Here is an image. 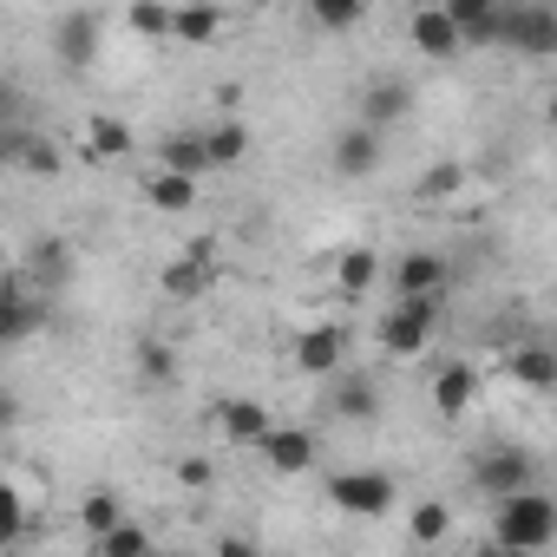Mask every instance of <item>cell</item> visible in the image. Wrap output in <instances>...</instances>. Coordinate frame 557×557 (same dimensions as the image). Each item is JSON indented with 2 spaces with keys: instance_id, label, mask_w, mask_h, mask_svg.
I'll return each instance as SVG.
<instances>
[{
  "instance_id": "cell-1",
  "label": "cell",
  "mask_w": 557,
  "mask_h": 557,
  "mask_svg": "<svg viewBox=\"0 0 557 557\" xmlns=\"http://www.w3.org/2000/svg\"><path fill=\"white\" fill-rule=\"evenodd\" d=\"M498 511H492V537L505 544V550H550L557 544V498L550 492H537V485H518V492H505V498H492Z\"/></svg>"
},
{
  "instance_id": "cell-2",
  "label": "cell",
  "mask_w": 557,
  "mask_h": 557,
  "mask_svg": "<svg viewBox=\"0 0 557 557\" xmlns=\"http://www.w3.org/2000/svg\"><path fill=\"white\" fill-rule=\"evenodd\" d=\"M433 322H440V296H394V309L381 315L374 342H381V355L413 361V355L433 342Z\"/></svg>"
},
{
  "instance_id": "cell-3",
  "label": "cell",
  "mask_w": 557,
  "mask_h": 557,
  "mask_svg": "<svg viewBox=\"0 0 557 557\" xmlns=\"http://www.w3.org/2000/svg\"><path fill=\"white\" fill-rule=\"evenodd\" d=\"M505 47L524 60H550L557 53V8L550 0H505Z\"/></svg>"
},
{
  "instance_id": "cell-4",
  "label": "cell",
  "mask_w": 557,
  "mask_h": 557,
  "mask_svg": "<svg viewBox=\"0 0 557 557\" xmlns=\"http://www.w3.org/2000/svg\"><path fill=\"white\" fill-rule=\"evenodd\" d=\"M73 269H79V249L66 236H34L21 249V275H27V289L34 296H60L73 283Z\"/></svg>"
},
{
  "instance_id": "cell-5",
  "label": "cell",
  "mask_w": 557,
  "mask_h": 557,
  "mask_svg": "<svg viewBox=\"0 0 557 557\" xmlns=\"http://www.w3.org/2000/svg\"><path fill=\"white\" fill-rule=\"evenodd\" d=\"M329 498L342 505V511H355V518H381L394 498H400V485H394V472H374V466H355V472H335V485H329Z\"/></svg>"
},
{
  "instance_id": "cell-6",
  "label": "cell",
  "mask_w": 557,
  "mask_h": 557,
  "mask_svg": "<svg viewBox=\"0 0 557 557\" xmlns=\"http://www.w3.org/2000/svg\"><path fill=\"white\" fill-rule=\"evenodd\" d=\"M99 47H106V14H99V8H73V14H60V27H53V53H60V66L86 73V66L99 60Z\"/></svg>"
},
{
  "instance_id": "cell-7",
  "label": "cell",
  "mask_w": 557,
  "mask_h": 557,
  "mask_svg": "<svg viewBox=\"0 0 557 557\" xmlns=\"http://www.w3.org/2000/svg\"><path fill=\"white\" fill-rule=\"evenodd\" d=\"M531 479H537V459H531L524 446H492V453L472 459V485H479L485 498H505V492H518V485H531Z\"/></svg>"
},
{
  "instance_id": "cell-8",
  "label": "cell",
  "mask_w": 557,
  "mask_h": 557,
  "mask_svg": "<svg viewBox=\"0 0 557 557\" xmlns=\"http://www.w3.org/2000/svg\"><path fill=\"white\" fill-rule=\"evenodd\" d=\"M40 322H47V302L21 275H8V283H0V348H21L27 335H40Z\"/></svg>"
},
{
  "instance_id": "cell-9",
  "label": "cell",
  "mask_w": 557,
  "mask_h": 557,
  "mask_svg": "<svg viewBox=\"0 0 557 557\" xmlns=\"http://www.w3.org/2000/svg\"><path fill=\"white\" fill-rule=\"evenodd\" d=\"M296 368L315 374V381H329L335 368H348V329H335V322L302 329V335H296Z\"/></svg>"
},
{
  "instance_id": "cell-10",
  "label": "cell",
  "mask_w": 557,
  "mask_h": 557,
  "mask_svg": "<svg viewBox=\"0 0 557 557\" xmlns=\"http://www.w3.org/2000/svg\"><path fill=\"white\" fill-rule=\"evenodd\" d=\"M453 289V262L433 249H407L394 262V296H446Z\"/></svg>"
},
{
  "instance_id": "cell-11",
  "label": "cell",
  "mask_w": 557,
  "mask_h": 557,
  "mask_svg": "<svg viewBox=\"0 0 557 557\" xmlns=\"http://www.w3.org/2000/svg\"><path fill=\"white\" fill-rule=\"evenodd\" d=\"M256 453H262L269 472L289 479V472H309V466H315V433H309V426H269V433L256 440Z\"/></svg>"
},
{
  "instance_id": "cell-12",
  "label": "cell",
  "mask_w": 557,
  "mask_h": 557,
  "mask_svg": "<svg viewBox=\"0 0 557 557\" xmlns=\"http://www.w3.org/2000/svg\"><path fill=\"white\" fill-rule=\"evenodd\" d=\"M329 164H335V177H374V171H381V132H374V125H348V132L335 138Z\"/></svg>"
},
{
  "instance_id": "cell-13",
  "label": "cell",
  "mask_w": 557,
  "mask_h": 557,
  "mask_svg": "<svg viewBox=\"0 0 557 557\" xmlns=\"http://www.w3.org/2000/svg\"><path fill=\"white\" fill-rule=\"evenodd\" d=\"M407 112H413V86H407V79H374V86L361 92V125H374V132L400 125Z\"/></svg>"
},
{
  "instance_id": "cell-14",
  "label": "cell",
  "mask_w": 557,
  "mask_h": 557,
  "mask_svg": "<svg viewBox=\"0 0 557 557\" xmlns=\"http://www.w3.org/2000/svg\"><path fill=\"white\" fill-rule=\"evenodd\" d=\"M472 400H479V374H472L466 361H446V368L433 374V413H440V420H459Z\"/></svg>"
},
{
  "instance_id": "cell-15",
  "label": "cell",
  "mask_w": 557,
  "mask_h": 557,
  "mask_svg": "<svg viewBox=\"0 0 557 557\" xmlns=\"http://www.w3.org/2000/svg\"><path fill=\"white\" fill-rule=\"evenodd\" d=\"M216 433H223L230 446L256 453V440L269 433V407H262V400H223V407H216Z\"/></svg>"
},
{
  "instance_id": "cell-16",
  "label": "cell",
  "mask_w": 557,
  "mask_h": 557,
  "mask_svg": "<svg viewBox=\"0 0 557 557\" xmlns=\"http://www.w3.org/2000/svg\"><path fill=\"white\" fill-rule=\"evenodd\" d=\"M171 40H184V47L223 40V8L216 0H184V8H171Z\"/></svg>"
},
{
  "instance_id": "cell-17",
  "label": "cell",
  "mask_w": 557,
  "mask_h": 557,
  "mask_svg": "<svg viewBox=\"0 0 557 557\" xmlns=\"http://www.w3.org/2000/svg\"><path fill=\"white\" fill-rule=\"evenodd\" d=\"M197 197H203V190H197V177H184V171H164V164H158V171L145 177V203L164 210V216H190Z\"/></svg>"
},
{
  "instance_id": "cell-18",
  "label": "cell",
  "mask_w": 557,
  "mask_h": 557,
  "mask_svg": "<svg viewBox=\"0 0 557 557\" xmlns=\"http://www.w3.org/2000/svg\"><path fill=\"white\" fill-rule=\"evenodd\" d=\"M329 381H335L329 407H335L342 420H355V426H361V420H374V413H381V394H374V381H368V374H342V368H335Z\"/></svg>"
},
{
  "instance_id": "cell-19",
  "label": "cell",
  "mask_w": 557,
  "mask_h": 557,
  "mask_svg": "<svg viewBox=\"0 0 557 557\" xmlns=\"http://www.w3.org/2000/svg\"><path fill=\"white\" fill-rule=\"evenodd\" d=\"M158 289H164L171 302H190V296H203V289H210V256L184 249L177 262H164V275H158Z\"/></svg>"
},
{
  "instance_id": "cell-20",
  "label": "cell",
  "mask_w": 557,
  "mask_h": 557,
  "mask_svg": "<svg viewBox=\"0 0 557 557\" xmlns=\"http://www.w3.org/2000/svg\"><path fill=\"white\" fill-rule=\"evenodd\" d=\"M407 34H413V47H420L426 60H453V53H466V47H459V27H453L440 8H420Z\"/></svg>"
},
{
  "instance_id": "cell-21",
  "label": "cell",
  "mask_w": 557,
  "mask_h": 557,
  "mask_svg": "<svg viewBox=\"0 0 557 557\" xmlns=\"http://www.w3.org/2000/svg\"><path fill=\"white\" fill-rule=\"evenodd\" d=\"M374 283H381V256H374L368 243H348L342 262H335V289H342V296H368Z\"/></svg>"
},
{
  "instance_id": "cell-22",
  "label": "cell",
  "mask_w": 557,
  "mask_h": 557,
  "mask_svg": "<svg viewBox=\"0 0 557 557\" xmlns=\"http://www.w3.org/2000/svg\"><path fill=\"white\" fill-rule=\"evenodd\" d=\"M86 151L92 158H132L138 151V132L125 119H112V112H92L86 119Z\"/></svg>"
},
{
  "instance_id": "cell-23",
  "label": "cell",
  "mask_w": 557,
  "mask_h": 557,
  "mask_svg": "<svg viewBox=\"0 0 557 557\" xmlns=\"http://www.w3.org/2000/svg\"><path fill=\"white\" fill-rule=\"evenodd\" d=\"M158 164H164V171H184V177H203V171H210V151H203L197 132H164V138H158Z\"/></svg>"
},
{
  "instance_id": "cell-24",
  "label": "cell",
  "mask_w": 557,
  "mask_h": 557,
  "mask_svg": "<svg viewBox=\"0 0 557 557\" xmlns=\"http://www.w3.org/2000/svg\"><path fill=\"white\" fill-rule=\"evenodd\" d=\"M511 381H518V387H531V394H550V387H557V355H550V348H537V342L511 348Z\"/></svg>"
},
{
  "instance_id": "cell-25",
  "label": "cell",
  "mask_w": 557,
  "mask_h": 557,
  "mask_svg": "<svg viewBox=\"0 0 557 557\" xmlns=\"http://www.w3.org/2000/svg\"><path fill=\"white\" fill-rule=\"evenodd\" d=\"M197 138H203L210 164H243V158H249V125H243V119H223V125H210V132H197Z\"/></svg>"
},
{
  "instance_id": "cell-26",
  "label": "cell",
  "mask_w": 557,
  "mask_h": 557,
  "mask_svg": "<svg viewBox=\"0 0 557 557\" xmlns=\"http://www.w3.org/2000/svg\"><path fill=\"white\" fill-rule=\"evenodd\" d=\"M92 550H99V557H145V550H151V531L132 524V518H112V524L92 537Z\"/></svg>"
},
{
  "instance_id": "cell-27",
  "label": "cell",
  "mask_w": 557,
  "mask_h": 557,
  "mask_svg": "<svg viewBox=\"0 0 557 557\" xmlns=\"http://www.w3.org/2000/svg\"><path fill=\"white\" fill-rule=\"evenodd\" d=\"M14 164L21 171H34V177H60V145L47 138V132H21V145H14Z\"/></svg>"
},
{
  "instance_id": "cell-28",
  "label": "cell",
  "mask_w": 557,
  "mask_h": 557,
  "mask_svg": "<svg viewBox=\"0 0 557 557\" xmlns=\"http://www.w3.org/2000/svg\"><path fill=\"white\" fill-rule=\"evenodd\" d=\"M459 190H466V164L440 158L433 171H420V184H413V203H446V197H459Z\"/></svg>"
},
{
  "instance_id": "cell-29",
  "label": "cell",
  "mask_w": 557,
  "mask_h": 557,
  "mask_svg": "<svg viewBox=\"0 0 557 557\" xmlns=\"http://www.w3.org/2000/svg\"><path fill=\"white\" fill-rule=\"evenodd\" d=\"M407 537H413V544H440V537H453V505H440V498L413 505V518H407Z\"/></svg>"
},
{
  "instance_id": "cell-30",
  "label": "cell",
  "mask_w": 557,
  "mask_h": 557,
  "mask_svg": "<svg viewBox=\"0 0 557 557\" xmlns=\"http://www.w3.org/2000/svg\"><path fill=\"white\" fill-rule=\"evenodd\" d=\"M138 381H145V387H171V381H177L171 342H138Z\"/></svg>"
},
{
  "instance_id": "cell-31",
  "label": "cell",
  "mask_w": 557,
  "mask_h": 557,
  "mask_svg": "<svg viewBox=\"0 0 557 557\" xmlns=\"http://www.w3.org/2000/svg\"><path fill=\"white\" fill-rule=\"evenodd\" d=\"M125 21H132L138 40H171V8H164V0H132Z\"/></svg>"
},
{
  "instance_id": "cell-32",
  "label": "cell",
  "mask_w": 557,
  "mask_h": 557,
  "mask_svg": "<svg viewBox=\"0 0 557 557\" xmlns=\"http://www.w3.org/2000/svg\"><path fill=\"white\" fill-rule=\"evenodd\" d=\"M21 537H27V498H21L8 479H0V550L21 544Z\"/></svg>"
},
{
  "instance_id": "cell-33",
  "label": "cell",
  "mask_w": 557,
  "mask_h": 557,
  "mask_svg": "<svg viewBox=\"0 0 557 557\" xmlns=\"http://www.w3.org/2000/svg\"><path fill=\"white\" fill-rule=\"evenodd\" d=\"M302 8H309V14H315L329 34H348V27L368 14V0H302Z\"/></svg>"
},
{
  "instance_id": "cell-34",
  "label": "cell",
  "mask_w": 557,
  "mask_h": 557,
  "mask_svg": "<svg viewBox=\"0 0 557 557\" xmlns=\"http://www.w3.org/2000/svg\"><path fill=\"white\" fill-rule=\"evenodd\" d=\"M492 8H498V0H440V14L459 27V47H466V34H472V27H479Z\"/></svg>"
},
{
  "instance_id": "cell-35",
  "label": "cell",
  "mask_w": 557,
  "mask_h": 557,
  "mask_svg": "<svg viewBox=\"0 0 557 557\" xmlns=\"http://www.w3.org/2000/svg\"><path fill=\"white\" fill-rule=\"evenodd\" d=\"M112 518H119V498H112V492H92V498L79 505V531H86V537H99Z\"/></svg>"
},
{
  "instance_id": "cell-36",
  "label": "cell",
  "mask_w": 557,
  "mask_h": 557,
  "mask_svg": "<svg viewBox=\"0 0 557 557\" xmlns=\"http://www.w3.org/2000/svg\"><path fill=\"white\" fill-rule=\"evenodd\" d=\"M210 479H216V466H210V459H197V453H190V459H177V485H184V492H203Z\"/></svg>"
},
{
  "instance_id": "cell-37",
  "label": "cell",
  "mask_w": 557,
  "mask_h": 557,
  "mask_svg": "<svg viewBox=\"0 0 557 557\" xmlns=\"http://www.w3.org/2000/svg\"><path fill=\"white\" fill-rule=\"evenodd\" d=\"M14 426H21V400L0 387V433H14Z\"/></svg>"
}]
</instances>
